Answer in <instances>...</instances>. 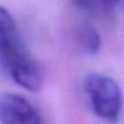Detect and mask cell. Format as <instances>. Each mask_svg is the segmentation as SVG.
Returning a JSON list of instances; mask_svg holds the SVG:
<instances>
[{
	"label": "cell",
	"instance_id": "obj_1",
	"mask_svg": "<svg viewBox=\"0 0 124 124\" xmlns=\"http://www.w3.org/2000/svg\"><path fill=\"white\" fill-rule=\"evenodd\" d=\"M0 68L16 84L29 91H38L44 84L43 67L22 40L0 47Z\"/></svg>",
	"mask_w": 124,
	"mask_h": 124
},
{
	"label": "cell",
	"instance_id": "obj_2",
	"mask_svg": "<svg viewBox=\"0 0 124 124\" xmlns=\"http://www.w3.org/2000/svg\"><path fill=\"white\" fill-rule=\"evenodd\" d=\"M84 89L95 114L108 123H117L123 105L118 83L105 74L93 73L85 78Z\"/></svg>",
	"mask_w": 124,
	"mask_h": 124
},
{
	"label": "cell",
	"instance_id": "obj_3",
	"mask_svg": "<svg viewBox=\"0 0 124 124\" xmlns=\"http://www.w3.org/2000/svg\"><path fill=\"white\" fill-rule=\"evenodd\" d=\"M0 122L3 124H43L35 107L17 94H5L0 97Z\"/></svg>",
	"mask_w": 124,
	"mask_h": 124
},
{
	"label": "cell",
	"instance_id": "obj_4",
	"mask_svg": "<svg viewBox=\"0 0 124 124\" xmlns=\"http://www.w3.org/2000/svg\"><path fill=\"white\" fill-rule=\"evenodd\" d=\"M20 32L12 15L3 6H0V47H4L21 41Z\"/></svg>",
	"mask_w": 124,
	"mask_h": 124
},
{
	"label": "cell",
	"instance_id": "obj_5",
	"mask_svg": "<svg viewBox=\"0 0 124 124\" xmlns=\"http://www.w3.org/2000/svg\"><path fill=\"white\" fill-rule=\"evenodd\" d=\"M77 44L84 54L95 55L101 47V38L93 26L82 24L77 31Z\"/></svg>",
	"mask_w": 124,
	"mask_h": 124
},
{
	"label": "cell",
	"instance_id": "obj_6",
	"mask_svg": "<svg viewBox=\"0 0 124 124\" xmlns=\"http://www.w3.org/2000/svg\"><path fill=\"white\" fill-rule=\"evenodd\" d=\"M73 4L82 11L90 15H108L116 10L119 0H72Z\"/></svg>",
	"mask_w": 124,
	"mask_h": 124
}]
</instances>
